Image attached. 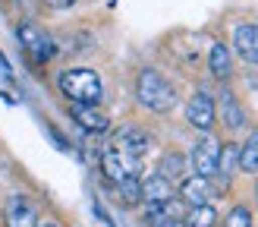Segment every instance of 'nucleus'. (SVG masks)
Returning <instances> with one entry per match:
<instances>
[{
  "label": "nucleus",
  "instance_id": "obj_10",
  "mask_svg": "<svg viewBox=\"0 0 258 227\" xmlns=\"http://www.w3.org/2000/svg\"><path fill=\"white\" fill-rule=\"evenodd\" d=\"M113 145L120 151H126V155H133V158H142L151 145V136L145 130H139V126H123L117 133V139H113Z\"/></svg>",
  "mask_w": 258,
  "mask_h": 227
},
{
  "label": "nucleus",
  "instance_id": "obj_5",
  "mask_svg": "<svg viewBox=\"0 0 258 227\" xmlns=\"http://www.w3.org/2000/svg\"><path fill=\"white\" fill-rule=\"evenodd\" d=\"M217 158H221V142L214 136L202 133L199 142L192 145V167L202 177H217Z\"/></svg>",
  "mask_w": 258,
  "mask_h": 227
},
{
  "label": "nucleus",
  "instance_id": "obj_6",
  "mask_svg": "<svg viewBox=\"0 0 258 227\" xmlns=\"http://www.w3.org/2000/svg\"><path fill=\"white\" fill-rule=\"evenodd\" d=\"M38 205L29 196H10L7 205H4V224L7 227H38Z\"/></svg>",
  "mask_w": 258,
  "mask_h": 227
},
{
  "label": "nucleus",
  "instance_id": "obj_24",
  "mask_svg": "<svg viewBox=\"0 0 258 227\" xmlns=\"http://www.w3.org/2000/svg\"><path fill=\"white\" fill-rule=\"evenodd\" d=\"M255 193H258V183H255Z\"/></svg>",
  "mask_w": 258,
  "mask_h": 227
},
{
  "label": "nucleus",
  "instance_id": "obj_7",
  "mask_svg": "<svg viewBox=\"0 0 258 227\" xmlns=\"http://www.w3.org/2000/svg\"><path fill=\"white\" fill-rule=\"evenodd\" d=\"M186 120H189V126H196L199 133H208L214 126V120H217L214 98L208 92H196L189 98V104H186Z\"/></svg>",
  "mask_w": 258,
  "mask_h": 227
},
{
  "label": "nucleus",
  "instance_id": "obj_14",
  "mask_svg": "<svg viewBox=\"0 0 258 227\" xmlns=\"http://www.w3.org/2000/svg\"><path fill=\"white\" fill-rule=\"evenodd\" d=\"M208 70L214 79H230L233 76V57H230V47L217 41L211 47V54H208Z\"/></svg>",
  "mask_w": 258,
  "mask_h": 227
},
{
  "label": "nucleus",
  "instance_id": "obj_3",
  "mask_svg": "<svg viewBox=\"0 0 258 227\" xmlns=\"http://www.w3.org/2000/svg\"><path fill=\"white\" fill-rule=\"evenodd\" d=\"M16 38H19L22 50L29 54V60H35V63H47L50 57L57 54V44L50 41V35L44 29H38L35 22H19Z\"/></svg>",
  "mask_w": 258,
  "mask_h": 227
},
{
  "label": "nucleus",
  "instance_id": "obj_12",
  "mask_svg": "<svg viewBox=\"0 0 258 227\" xmlns=\"http://www.w3.org/2000/svg\"><path fill=\"white\" fill-rule=\"evenodd\" d=\"M233 47L246 63H258V25H239L233 32Z\"/></svg>",
  "mask_w": 258,
  "mask_h": 227
},
{
  "label": "nucleus",
  "instance_id": "obj_4",
  "mask_svg": "<svg viewBox=\"0 0 258 227\" xmlns=\"http://www.w3.org/2000/svg\"><path fill=\"white\" fill-rule=\"evenodd\" d=\"M139 167H142V158L126 155L117 145H107L101 151V171H104V177L110 183H120L126 177H139Z\"/></svg>",
  "mask_w": 258,
  "mask_h": 227
},
{
  "label": "nucleus",
  "instance_id": "obj_18",
  "mask_svg": "<svg viewBox=\"0 0 258 227\" xmlns=\"http://www.w3.org/2000/svg\"><path fill=\"white\" fill-rule=\"evenodd\" d=\"M117 189H120L117 196H120V202L126 208H133V205L142 202V180H139V177H126V180L117 183Z\"/></svg>",
  "mask_w": 258,
  "mask_h": 227
},
{
  "label": "nucleus",
  "instance_id": "obj_15",
  "mask_svg": "<svg viewBox=\"0 0 258 227\" xmlns=\"http://www.w3.org/2000/svg\"><path fill=\"white\" fill-rule=\"evenodd\" d=\"M183 221H186V227H214L217 224V208L211 205V202H205V205H192Z\"/></svg>",
  "mask_w": 258,
  "mask_h": 227
},
{
  "label": "nucleus",
  "instance_id": "obj_23",
  "mask_svg": "<svg viewBox=\"0 0 258 227\" xmlns=\"http://www.w3.org/2000/svg\"><path fill=\"white\" fill-rule=\"evenodd\" d=\"M38 227H57V224H38Z\"/></svg>",
  "mask_w": 258,
  "mask_h": 227
},
{
  "label": "nucleus",
  "instance_id": "obj_2",
  "mask_svg": "<svg viewBox=\"0 0 258 227\" xmlns=\"http://www.w3.org/2000/svg\"><path fill=\"white\" fill-rule=\"evenodd\" d=\"M60 92L73 104H98L101 95H104V85H101V76L95 70L76 67V70L60 73Z\"/></svg>",
  "mask_w": 258,
  "mask_h": 227
},
{
  "label": "nucleus",
  "instance_id": "obj_17",
  "mask_svg": "<svg viewBox=\"0 0 258 227\" xmlns=\"http://www.w3.org/2000/svg\"><path fill=\"white\" fill-rule=\"evenodd\" d=\"M158 174H164L167 180H183L186 177V158L179 155V151H167L161 158V171Z\"/></svg>",
  "mask_w": 258,
  "mask_h": 227
},
{
  "label": "nucleus",
  "instance_id": "obj_8",
  "mask_svg": "<svg viewBox=\"0 0 258 227\" xmlns=\"http://www.w3.org/2000/svg\"><path fill=\"white\" fill-rule=\"evenodd\" d=\"M214 196V186H211V177H202V174H192V177H183V183H179V199L186 202V205H205V202H211Z\"/></svg>",
  "mask_w": 258,
  "mask_h": 227
},
{
  "label": "nucleus",
  "instance_id": "obj_20",
  "mask_svg": "<svg viewBox=\"0 0 258 227\" xmlns=\"http://www.w3.org/2000/svg\"><path fill=\"white\" fill-rule=\"evenodd\" d=\"M224 227H252V211H249L246 205H236L233 211L227 214Z\"/></svg>",
  "mask_w": 258,
  "mask_h": 227
},
{
  "label": "nucleus",
  "instance_id": "obj_22",
  "mask_svg": "<svg viewBox=\"0 0 258 227\" xmlns=\"http://www.w3.org/2000/svg\"><path fill=\"white\" fill-rule=\"evenodd\" d=\"M167 227H186V221L179 218V221H170V224H167Z\"/></svg>",
  "mask_w": 258,
  "mask_h": 227
},
{
  "label": "nucleus",
  "instance_id": "obj_19",
  "mask_svg": "<svg viewBox=\"0 0 258 227\" xmlns=\"http://www.w3.org/2000/svg\"><path fill=\"white\" fill-rule=\"evenodd\" d=\"M236 167H239V148H236V145H224V148H221V158H217V174L227 180V177L233 174Z\"/></svg>",
  "mask_w": 258,
  "mask_h": 227
},
{
  "label": "nucleus",
  "instance_id": "obj_9",
  "mask_svg": "<svg viewBox=\"0 0 258 227\" xmlns=\"http://www.w3.org/2000/svg\"><path fill=\"white\" fill-rule=\"evenodd\" d=\"M70 117L76 120V126H82L85 133H104L110 126V117L98 104H70Z\"/></svg>",
  "mask_w": 258,
  "mask_h": 227
},
{
  "label": "nucleus",
  "instance_id": "obj_13",
  "mask_svg": "<svg viewBox=\"0 0 258 227\" xmlns=\"http://www.w3.org/2000/svg\"><path fill=\"white\" fill-rule=\"evenodd\" d=\"M214 107L221 110V120L227 123V130H239V126L246 123V114H242L239 101L233 98V92H230V88H224V92H221V98H217Z\"/></svg>",
  "mask_w": 258,
  "mask_h": 227
},
{
  "label": "nucleus",
  "instance_id": "obj_16",
  "mask_svg": "<svg viewBox=\"0 0 258 227\" xmlns=\"http://www.w3.org/2000/svg\"><path fill=\"white\" fill-rule=\"evenodd\" d=\"M239 171H246V174H258V126L252 130L249 142L239 148Z\"/></svg>",
  "mask_w": 258,
  "mask_h": 227
},
{
  "label": "nucleus",
  "instance_id": "obj_21",
  "mask_svg": "<svg viewBox=\"0 0 258 227\" xmlns=\"http://www.w3.org/2000/svg\"><path fill=\"white\" fill-rule=\"evenodd\" d=\"M44 4L50 7V10H67V7H73L76 0H44Z\"/></svg>",
  "mask_w": 258,
  "mask_h": 227
},
{
  "label": "nucleus",
  "instance_id": "obj_11",
  "mask_svg": "<svg viewBox=\"0 0 258 227\" xmlns=\"http://www.w3.org/2000/svg\"><path fill=\"white\" fill-rule=\"evenodd\" d=\"M173 199V180H167L164 174H151L142 180V202L148 205H158V202Z\"/></svg>",
  "mask_w": 258,
  "mask_h": 227
},
{
  "label": "nucleus",
  "instance_id": "obj_1",
  "mask_svg": "<svg viewBox=\"0 0 258 227\" xmlns=\"http://www.w3.org/2000/svg\"><path fill=\"white\" fill-rule=\"evenodd\" d=\"M136 98H139L148 110H154V114H167V110L176 104L173 85L167 82L158 70H151V67L139 73V79H136Z\"/></svg>",
  "mask_w": 258,
  "mask_h": 227
}]
</instances>
